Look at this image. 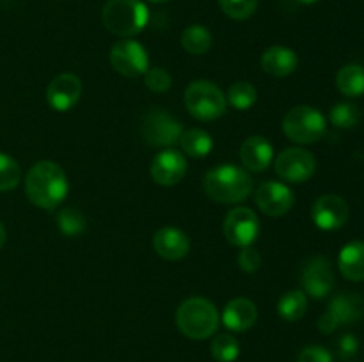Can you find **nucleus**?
Returning a JSON list of instances; mask_svg holds the SVG:
<instances>
[{"label":"nucleus","mask_w":364,"mask_h":362,"mask_svg":"<svg viewBox=\"0 0 364 362\" xmlns=\"http://www.w3.org/2000/svg\"><path fill=\"white\" fill-rule=\"evenodd\" d=\"M338 353H340L341 358H350L354 357L355 351H358V339H355V336H352V334H345V336H341L340 339H338Z\"/></svg>","instance_id":"35"},{"label":"nucleus","mask_w":364,"mask_h":362,"mask_svg":"<svg viewBox=\"0 0 364 362\" xmlns=\"http://www.w3.org/2000/svg\"><path fill=\"white\" fill-rule=\"evenodd\" d=\"M256 206L269 216L287 215L295 202L294 192L290 187L279 181H265L256 188Z\"/></svg>","instance_id":"15"},{"label":"nucleus","mask_w":364,"mask_h":362,"mask_svg":"<svg viewBox=\"0 0 364 362\" xmlns=\"http://www.w3.org/2000/svg\"><path fill=\"white\" fill-rule=\"evenodd\" d=\"M219 6L231 20H247L256 13L258 0H219Z\"/></svg>","instance_id":"31"},{"label":"nucleus","mask_w":364,"mask_h":362,"mask_svg":"<svg viewBox=\"0 0 364 362\" xmlns=\"http://www.w3.org/2000/svg\"><path fill=\"white\" fill-rule=\"evenodd\" d=\"M187 174V158L178 149L167 148L156 153L149 165V176L160 187H174Z\"/></svg>","instance_id":"13"},{"label":"nucleus","mask_w":364,"mask_h":362,"mask_svg":"<svg viewBox=\"0 0 364 362\" xmlns=\"http://www.w3.org/2000/svg\"><path fill=\"white\" fill-rule=\"evenodd\" d=\"M256 98H258V92H256L255 85L245 80H240L231 85L230 91H228L226 102H230L233 109L247 110L255 105Z\"/></svg>","instance_id":"27"},{"label":"nucleus","mask_w":364,"mask_h":362,"mask_svg":"<svg viewBox=\"0 0 364 362\" xmlns=\"http://www.w3.org/2000/svg\"><path fill=\"white\" fill-rule=\"evenodd\" d=\"M299 66V57L288 46H270L262 55V67L270 77H288L294 73Z\"/></svg>","instance_id":"20"},{"label":"nucleus","mask_w":364,"mask_h":362,"mask_svg":"<svg viewBox=\"0 0 364 362\" xmlns=\"http://www.w3.org/2000/svg\"><path fill=\"white\" fill-rule=\"evenodd\" d=\"M176 325L188 339L205 341L217 332L220 316L212 302L203 297H192L181 302L178 307Z\"/></svg>","instance_id":"3"},{"label":"nucleus","mask_w":364,"mask_h":362,"mask_svg":"<svg viewBox=\"0 0 364 362\" xmlns=\"http://www.w3.org/2000/svg\"><path fill=\"white\" fill-rule=\"evenodd\" d=\"M210 351L217 362H235L240 355V343L231 334H219L213 337Z\"/></svg>","instance_id":"26"},{"label":"nucleus","mask_w":364,"mask_h":362,"mask_svg":"<svg viewBox=\"0 0 364 362\" xmlns=\"http://www.w3.org/2000/svg\"><path fill=\"white\" fill-rule=\"evenodd\" d=\"M308 309V295L302 290H290L277 300V314L287 322H299Z\"/></svg>","instance_id":"25"},{"label":"nucleus","mask_w":364,"mask_h":362,"mask_svg":"<svg viewBox=\"0 0 364 362\" xmlns=\"http://www.w3.org/2000/svg\"><path fill=\"white\" fill-rule=\"evenodd\" d=\"M297 362H334V361H333V355H331V351L327 350V348L313 344V346H306L304 350L299 353Z\"/></svg>","instance_id":"34"},{"label":"nucleus","mask_w":364,"mask_h":362,"mask_svg":"<svg viewBox=\"0 0 364 362\" xmlns=\"http://www.w3.org/2000/svg\"><path fill=\"white\" fill-rule=\"evenodd\" d=\"M301 283L306 295L313 298H326L334 287V272L329 259L323 256L309 258L302 266Z\"/></svg>","instance_id":"12"},{"label":"nucleus","mask_w":364,"mask_h":362,"mask_svg":"<svg viewBox=\"0 0 364 362\" xmlns=\"http://www.w3.org/2000/svg\"><path fill=\"white\" fill-rule=\"evenodd\" d=\"M21 180V169L13 156L0 153V192H9L18 187Z\"/></svg>","instance_id":"30"},{"label":"nucleus","mask_w":364,"mask_h":362,"mask_svg":"<svg viewBox=\"0 0 364 362\" xmlns=\"http://www.w3.org/2000/svg\"><path fill=\"white\" fill-rule=\"evenodd\" d=\"M338 266L345 279L352 283L364 280V241L355 240L345 245L338 256Z\"/></svg>","instance_id":"21"},{"label":"nucleus","mask_w":364,"mask_h":362,"mask_svg":"<svg viewBox=\"0 0 364 362\" xmlns=\"http://www.w3.org/2000/svg\"><path fill=\"white\" fill-rule=\"evenodd\" d=\"M212 32L205 27V25H188L183 32H181V46L185 52L191 55H203L212 48Z\"/></svg>","instance_id":"24"},{"label":"nucleus","mask_w":364,"mask_h":362,"mask_svg":"<svg viewBox=\"0 0 364 362\" xmlns=\"http://www.w3.org/2000/svg\"><path fill=\"white\" fill-rule=\"evenodd\" d=\"M297 2L306 4V6H309V4H315V2H318V0H297Z\"/></svg>","instance_id":"37"},{"label":"nucleus","mask_w":364,"mask_h":362,"mask_svg":"<svg viewBox=\"0 0 364 362\" xmlns=\"http://www.w3.org/2000/svg\"><path fill=\"white\" fill-rule=\"evenodd\" d=\"M203 190L212 201L220 204H238L251 195V174L235 163H223L205 174Z\"/></svg>","instance_id":"2"},{"label":"nucleus","mask_w":364,"mask_h":362,"mask_svg":"<svg viewBox=\"0 0 364 362\" xmlns=\"http://www.w3.org/2000/svg\"><path fill=\"white\" fill-rule=\"evenodd\" d=\"M103 25L119 38H132L146 28L149 9L142 0H109L102 11Z\"/></svg>","instance_id":"4"},{"label":"nucleus","mask_w":364,"mask_h":362,"mask_svg":"<svg viewBox=\"0 0 364 362\" xmlns=\"http://www.w3.org/2000/svg\"><path fill=\"white\" fill-rule=\"evenodd\" d=\"M274 148L262 135H252L245 138L240 146L242 165L251 172H263L272 163Z\"/></svg>","instance_id":"19"},{"label":"nucleus","mask_w":364,"mask_h":362,"mask_svg":"<svg viewBox=\"0 0 364 362\" xmlns=\"http://www.w3.org/2000/svg\"><path fill=\"white\" fill-rule=\"evenodd\" d=\"M220 319H223L224 327L231 332H245L251 327H255L256 319H258V307L249 298H233L224 307Z\"/></svg>","instance_id":"18"},{"label":"nucleus","mask_w":364,"mask_h":362,"mask_svg":"<svg viewBox=\"0 0 364 362\" xmlns=\"http://www.w3.org/2000/svg\"><path fill=\"white\" fill-rule=\"evenodd\" d=\"M223 231L226 240L235 247H251L259 236V219L251 208L237 206L228 212Z\"/></svg>","instance_id":"8"},{"label":"nucleus","mask_w":364,"mask_h":362,"mask_svg":"<svg viewBox=\"0 0 364 362\" xmlns=\"http://www.w3.org/2000/svg\"><path fill=\"white\" fill-rule=\"evenodd\" d=\"M82 80L75 73H63L53 78L46 89V102L57 112H68L82 98Z\"/></svg>","instance_id":"16"},{"label":"nucleus","mask_w":364,"mask_h":362,"mask_svg":"<svg viewBox=\"0 0 364 362\" xmlns=\"http://www.w3.org/2000/svg\"><path fill=\"white\" fill-rule=\"evenodd\" d=\"M153 248L167 261H180L191 252V240L178 227H162L153 236Z\"/></svg>","instance_id":"17"},{"label":"nucleus","mask_w":364,"mask_h":362,"mask_svg":"<svg viewBox=\"0 0 364 362\" xmlns=\"http://www.w3.org/2000/svg\"><path fill=\"white\" fill-rule=\"evenodd\" d=\"M148 2H151V4H166V2H169V0H148Z\"/></svg>","instance_id":"38"},{"label":"nucleus","mask_w":364,"mask_h":362,"mask_svg":"<svg viewBox=\"0 0 364 362\" xmlns=\"http://www.w3.org/2000/svg\"><path fill=\"white\" fill-rule=\"evenodd\" d=\"M338 91L348 98H359L364 94V67L359 64H347L336 75Z\"/></svg>","instance_id":"23"},{"label":"nucleus","mask_w":364,"mask_h":362,"mask_svg":"<svg viewBox=\"0 0 364 362\" xmlns=\"http://www.w3.org/2000/svg\"><path fill=\"white\" fill-rule=\"evenodd\" d=\"M6 227H4V224L0 222V248L4 247V243H6Z\"/></svg>","instance_id":"36"},{"label":"nucleus","mask_w":364,"mask_h":362,"mask_svg":"<svg viewBox=\"0 0 364 362\" xmlns=\"http://www.w3.org/2000/svg\"><path fill=\"white\" fill-rule=\"evenodd\" d=\"M57 226L64 236H78L85 231V216L80 209L68 206V208L60 209L57 215Z\"/></svg>","instance_id":"28"},{"label":"nucleus","mask_w":364,"mask_h":362,"mask_svg":"<svg viewBox=\"0 0 364 362\" xmlns=\"http://www.w3.org/2000/svg\"><path fill=\"white\" fill-rule=\"evenodd\" d=\"M350 209L347 201L336 194H326L315 201L311 208V219L322 231H336L347 224Z\"/></svg>","instance_id":"14"},{"label":"nucleus","mask_w":364,"mask_h":362,"mask_svg":"<svg viewBox=\"0 0 364 362\" xmlns=\"http://www.w3.org/2000/svg\"><path fill=\"white\" fill-rule=\"evenodd\" d=\"M326 117L318 109L299 105L288 110L283 119V131L295 144H313L326 133Z\"/></svg>","instance_id":"5"},{"label":"nucleus","mask_w":364,"mask_h":362,"mask_svg":"<svg viewBox=\"0 0 364 362\" xmlns=\"http://www.w3.org/2000/svg\"><path fill=\"white\" fill-rule=\"evenodd\" d=\"M70 183L63 167L50 160H41L28 169L25 194L28 201L41 209H55L66 199Z\"/></svg>","instance_id":"1"},{"label":"nucleus","mask_w":364,"mask_h":362,"mask_svg":"<svg viewBox=\"0 0 364 362\" xmlns=\"http://www.w3.org/2000/svg\"><path fill=\"white\" fill-rule=\"evenodd\" d=\"M183 128L181 123L174 116H171L166 110H149L141 123V135L144 142L151 148H173L180 142Z\"/></svg>","instance_id":"7"},{"label":"nucleus","mask_w":364,"mask_h":362,"mask_svg":"<svg viewBox=\"0 0 364 362\" xmlns=\"http://www.w3.org/2000/svg\"><path fill=\"white\" fill-rule=\"evenodd\" d=\"M359 121H361V110L354 103H336V105L331 109V123L336 128H354L358 126Z\"/></svg>","instance_id":"29"},{"label":"nucleus","mask_w":364,"mask_h":362,"mask_svg":"<svg viewBox=\"0 0 364 362\" xmlns=\"http://www.w3.org/2000/svg\"><path fill=\"white\" fill-rule=\"evenodd\" d=\"M274 169L283 181L304 183L315 174L316 160L304 148H288L277 155Z\"/></svg>","instance_id":"11"},{"label":"nucleus","mask_w":364,"mask_h":362,"mask_svg":"<svg viewBox=\"0 0 364 362\" xmlns=\"http://www.w3.org/2000/svg\"><path fill=\"white\" fill-rule=\"evenodd\" d=\"M110 66L127 78H137L149 67V57L144 46L134 39L117 41L109 52Z\"/></svg>","instance_id":"9"},{"label":"nucleus","mask_w":364,"mask_h":362,"mask_svg":"<svg viewBox=\"0 0 364 362\" xmlns=\"http://www.w3.org/2000/svg\"><path fill=\"white\" fill-rule=\"evenodd\" d=\"M178 144L181 146V151L185 155L192 156V158H205L212 153L213 138L208 131L191 128V130H183Z\"/></svg>","instance_id":"22"},{"label":"nucleus","mask_w":364,"mask_h":362,"mask_svg":"<svg viewBox=\"0 0 364 362\" xmlns=\"http://www.w3.org/2000/svg\"><path fill=\"white\" fill-rule=\"evenodd\" d=\"M144 84L153 92H167L173 85V77L162 67H148L144 73Z\"/></svg>","instance_id":"32"},{"label":"nucleus","mask_w":364,"mask_h":362,"mask_svg":"<svg viewBox=\"0 0 364 362\" xmlns=\"http://www.w3.org/2000/svg\"><path fill=\"white\" fill-rule=\"evenodd\" d=\"M226 96L208 80H196L185 91V106L199 121L219 119L226 112Z\"/></svg>","instance_id":"6"},{"label":"nucleus","mask_w":364,"mask_h":362,"mask_svg":"<svg viewBox=\"0 0 364 362\" xmlns=\"http://www.w3.org/2000/svg\"><path fill=\"white\" fill-rule=\"evenodd\" d=\"M238 266L244 270L245 273H255L258 272L259 266H262V256L256 248L245 247L244 251L238 254Z\"/></svg>","instance_id":"33"},{"label":"nucleus","mask_w":364,"mask_h":362,"mask_svg":"<svg viewBox=\"0 0 364 362\" xmlns=\"http://www.w3.org/2000/svg\"><path fill=\"white\" fill-rule=\"evenodd\" d=\"M363 316V300L355 295H336L327 305V311L320 316L318 330L322 334H333L341 325H352Z\"/></svg>","instance_id":"10"}]
</instances>
